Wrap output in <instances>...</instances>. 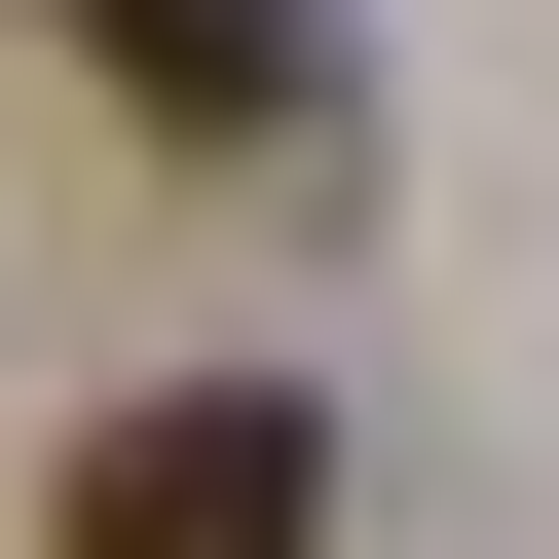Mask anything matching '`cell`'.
I'll return each instance as SVG.
<instances>
[{
  "instance_id": "obj_1",
  "label": "cell",
  "mask_w": 559,
  "mask_h": 559,
  "mask_svg": "<svg viewBox=\"0 0 559 559\" xmlns=\"http://www.w3.org/2000/svg\"><path fill=\"white\" fill-rule=\"evenodd\" d=\"M38 559H336V411L299 373H150V411H75Z\"/></svg>"
},
{
  "instance_id": "obj_2",
  "label": "cell",
  "mask_w": 559,
  "mask_h": 559,
  "mask_svg": "<svg viewBox=\"0 0 559 559\" xmlns=\"http://www.w3.org/2000/svg\"><path fill=\"white\" fill-rule=\"evenodd\" d=\"M38 38H75V75H112L150 150H299V75H336L299 0H38Z\"/></svg>"
}]
</instances>
